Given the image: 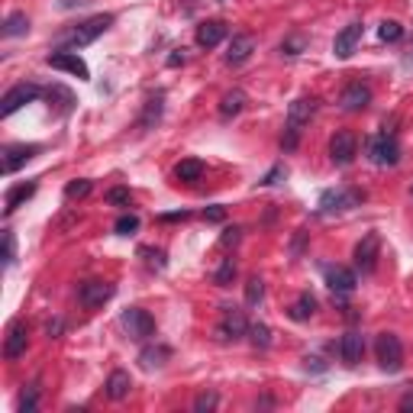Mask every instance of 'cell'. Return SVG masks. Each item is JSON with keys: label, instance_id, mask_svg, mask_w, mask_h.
I'll use <instances>...</instances> for the list:
<instances>
[{"label": "cell", "instance_id": "cell-18", "mask_svg": "<svg viewBox=\"0 0 413 413\" xmlns=\"http://www.w3.org/2000/svg\"><path fill=\"white\" fill-rule=\"evenodd\" d=\"M339 355H342V362L349 365V368H355V365L362 362V355H365V336L362 333H346V336L339 339Z\"/></svg>", "mask_w": 413, "mask_h": 413}, {"label": "cell", "instance_id": "cell-11", "mask_svg": "<svg viewBox=\"0 0 413 413\" xmlns=\"http://www.w3.org/2000/svg\"><path fill=\"white\" fill-rule=\"evenodd\" d=\"M365 201L362 191H326V194L320 197V210L323 213H342V210H352V207H358V203Z\"/></svg>", "mask_w": 413, "mask_h": 413}, {"label": "cell", "instance_id": "cell-25", "mask_svg": "<svg viewBox=\"0 0 413 413\" xmlns=\"http://www.w3.org/2000/svg\"><path fill=\"white\" fill-rule=\"evenodd\" d=\"M242 107H245V94L242 91H229V94H223V101H219V117L233 119L236 113H242Z\"/></svg>", "mask_w": 413, "mask_h": 413}, {"label": "cell", "instance_id": "cell-28", "mask_svg": "<svg viewBox=\"0 0 413 413\" xmlns=\"http://www.w3.org/2000/svg\"><path fill=\"white\" fill-rule=\"evenodd\" d=\"M29 33V20H26V13H10L7 17V23H3V36L7 39H13V36H26Z\"/></svg>", "mask_w": 413, "mask_h": 413}, {"label": "cell", "instance_id": "cell-14", "mask_svg": "<svg viewBox=\"0 0 413 413\" xmlns=\"http://www.w3.org/2000/svg\"><path fill=\"white\" fill-rule=\"evenodd\" d=\"M326 284L333 294H352L358 278H355L352 268H342V265H329L326 268Z\"/></svg>", "mask_w": 413, "mask_h": 413}, {"label": "cell", "instance_id": "cell-10", "mask_svg": "<svg viewBox=\"0 0 413 413\" xmlns=\"http://www.w3.org/2000/svg\"><path fill=\"white\" fill-rule=\"evenodd\" d=\"M39 94H43V87H36V85H17V87H10V91L3 94V101H0V117H10V113H17L20 107L33 103Z\"/></svg>", "mask_w": 413, "mask_h": 413}, {"label": "cell", "instance_id": "cell-13", "mask_svg": "<svg viewBox=\"0 0 413 413\" xmlns=\"http://www.w3.org/2000/svg\"><path fill=\"white\" fill-rule=\"evenodd\" d=\"M33 155H39V145L36 143H20V145H7V149H3V171H7V175H13V171L17 168H23L26 161L33 159Z\"/></svg>", "mask_w": 413, "mask_h": 413}, {"label": "cell", "instance_id": "cell-6", "mask_svg": "<svg viewBox=\"0 0 413 413\" xmlns=\"http://www.w3.org/2000/svg\"><path fill=\"white\" fill-rule=\"evenodd\" d=\"M245 333H249V323H245L242 310H236V307H223L219 323H217V339L219 342H236V339H242Z\"/></svg>", "mask_w": 413, "mask_h": 413}, {"label": "cell", "instance_id": "cell-16", "mask_svg": "<svg viewBox=\"0 0 413 413\" xmlns=\"http://www.w3.org/2000/svg\"><path fill=\"white\" fill-rule=\"evenodd\" d=\"M362 33H365L362 23H349L346 29L336 36V43H333V55H336V59H349V55L355 52V45L362 43Z\"/></svg>", "mask_w": 413, "mask_h": 413}, {"label": "cell", "instance_id": "cell-3", "mask_svg": "<svg viewBox=\"0 0 413 413\" xmlns=\"http://www.w3.org/2000/svg\"><path fill=\"white\" fill-rule=\"evenodd\" d=\"M375 355H378V365L388 375H397V371L404 368V346H400V339L394 333H381L375 339Z\"/></svg>", "mask_w": 413, "mask_h": 413}, {"label": "cell", "instance_id": "cell-20", "mask_svg": "<svg viewBox=\"0 0 413 413\" xmlns=\"http://www.w3.org/2000/svg\"><path fill=\"white\" fill-rule=\"evenodd\" d=\"M252 52H255V36L236 33L233 39H229V45H226V61H229V65H242Z\"/></svg>", "mask_w": 413, "mask_h": 413}, {"label": "cell", "instance_id": "cell-33", "mask_svg": "<svg viewBox=\"0 0 413 413\" xmlns=\"http://www.w3.org/2000/svg\"><path fill=\"white\" fill-rule=\"evenodd\" d=\"M249 339H252V346L268 349L271 346V329L265 326V323H255V326H249Z\"/></svg>", "mask_w": 413, "mask_h": 413}, {"label": "cell", "instance_id": "cell-38", "mask_svg": "<svg viewBox=\"0 0 413 413\" xmlns=\"http://www.w3.org/2000/svg\"><path fill=\"white\" fill-rule=\"evenodd\" d=\"M119 233V236H129V233H136L139 229V217L136 213H126V217H119L117 219V226H113Z\"/></svg>", "mask_w": 413, "mask_h": 413}, {"label": "cell", "instance_id": "cell-27", "mask_svg": "<svg viewBox=\"0 0 413 413\" xmlns=\"http://www.w3.org/2000/svg\"><path fill=\"white\" fill-rule=\"evenodd\" d=\"M161 103H165L161 94H155V97L145 101V113H143V119H139V129H152L155 123H159V119H161Z\"/></svg>", "mask_w": 413, "mask_h": 413}, {"label": "cell", "instance_id": "cell-22", "mask_svg": "<svg viewBox=\"0 0 413 413\" xmlns=\"http://www.w3.org/2000/svg\"><path fill=\"white\" fill-rule=\"evenodd\" d=\"M171 358V349L168 346H145L143 352H139V365H143L145 371H155L161 368V365Z\"/></svg>", "mask_w": 413, "mask_h": 413}, {"label": "cell", "instance_id": "cell-26", "mask_svg": "<svg viewBox=\"0 0 413 413\" xmlns=\"http://www.w3.org/2000/svg\"><path fill=\"white\" fill-rule=\"evenodd\" d=\"M175 175H177V181H184V184H194V181H201V175H203V161H197V159L177 161Z\"/></svg>", "mask_w": 413, "mask_h": 413}, {"label": "cell", "instance_id": "cell-42", "mask_svg": "<svg viewBox=\"0 0 413 413\" xmlns=\"http://www.w3.org/2000/svg\"><path fill=\"white\" fill-rule=\"evenodd\" d=\"M284 175H287V171H284V165H275V168H271L268 175L261 177L259 184H265V187H268V184H278V181H281V177H284Z\"/></svg>", "mask_w": 413, "mask_h": 413}, {"label": "cell", "instance_id": "cell-5", "mask_svg": "<svg viewBox=\"0 0 413 413\" xmlns=\"http://www.w3.org/2000/svg\"><path fill=\"white\" fill-rule=\"evenodd\" d=\"M368 155L375 165H381V168H391V165H397L400 161V145H397V139L391 133H378L368 139Z\"/></svg>", "mask_w": 413, "mask_h": 413}, {"label": "cell", "instance_id": "cell-41", "mask_svg": "<svg viewBox=\"0 0 413 413\" xmlns=\"http://www.w3.org/2000/svg\"><path fill=\"white\" fill-rule=\"evenodd\" d=\"M304 245H307V229H297L294 239H291V255L300 259V255H304Z\"/></svg>", "mask_w": 413, "mask_h": 413}, {"label": "cell", "instance_id": "cell-19", "mask_svg": "<svg viewBox=\"0 0 413 413\" xmlns=\"http://www.w3.org/2000/svg\"><path fill=\"white\" fill-rule=\"evenodd\" d=\"M226 23L223 20H207V23L197 26V45L201 49H213V45H219L223 39H226Z\"/></svg>", "mask_w": 413, "mask_h": 413}, {"label": "cell", "instance_id": "cell-2", "mask_svg": "<svg viewBox=\"0 0 413 413\" xmlns=\"http://www.w3.org/2000/svg\"><path fill=\"white\" fill-rule=\"evenodd\" d=\"M110 26H113V17H110V13H101V17H91V20H85V23H78L68 36H61V43H65L68 49H81V45H91L97 36L107 33Z\"/></svg>", "mask_w": 413, "mask_h": 413}, {"label": "cell", "instance_id": "cell-43", "mask_svg": "<svg viewBox=\"0 0 413 413\" xmlns=\"http://www.w3.org/2000/svg\"><path fill=\"white\" fill-rule=\"evenodd\" d=\"M61 329H65V323L55 317V320H49V326H45V336H49V339H59V336H61Z\"/></svg>", "mask_w": 413, "mask_h": 413}, {"label": "cell", "instance_id": "cell-7", "mask_svg": "<svg viewBox=\"0 0 413 413\" xmlns=\"http://www.w3.org/2000/svg\"><path fill=\"white\" fill-rule=\"evenodd\" d=\"M355 155H358V139H355V133H349V129H339L333 139H329V159H333V165H352Z\"/></svg>", "mask_w": 413, "mask_h": 413}, {"label": "cell", "instance_id": "cell-39", "mask_svg": "<svg viewBox=\"0 0 413 413\" xmlns=\"http://www.w3.org/2000/svg\"><path fill=\"white\" fill-rule=\"evenodd\" d=\"M304 45H307L304 36H291V39H284V43H281V52H284V55H300V52H304Z\"/></svg>", "mask_w": 413, "mask_h": 413}, {"label": "cell", "instance_id": "cell-23", "mask_svg": "<svg viewBox=\"0 0 413 413\" xmlns=\"http://www.w3.org/2000/svg\"><path fill=\"white\" fill-rule=\"evenodd\" d=\"M36 194V181H26V184H17L7 191V201H3V213H13L20 203H26Z\"/></svg>", "mask_w": 413, "mask_h": 413}, {"label": "cell", "instance_id": "cell-21", "mask_svg": "<svg viewBox=\"0 0 413 413\" xmlns=\"http://www.w3.org/2000/svg\"><path fill=\"white\" fill-rule=\"evenodd\" d=\"M129 391H133V378L129 371H113L107 378V397L110 400H126Z\"/></svg>", "mask_w": 413, "mask_h": 413}, {"label": "cell", "instance_id": "cell-12", "mask_svg": "<svg viewBox=\"0 0 413 413\" xmlns=\"http://www.w3.org/2000/svg\"><path fill=\"white\" fill-rule=\"evenodd\" d=\"M110 297H113V284H107V281H85V284L78 287V300H81V307H87V310L103 307Z\"/></svg>", "mask_w": 413, "mask_h": 413}, {"label": "cell", "instance_id": "cell-31", "mask_svg": "<svg viewBox=\"0 0 413 413\" xmlns=\"http://www.w3.org/2000/svg\"><path fill=\"white\" fill-rule=\"evenodd\" d=\"M261 297H265V281H261V278H249V284H245V304L259 307Z\"/></svg>", "mask_w": 413, "mask_h": 413}, {"label": "cell", "instance_id": "cell-32", "mask_svg": "<svg viewBox=\"0 0 413 413\" xmlns=\"http://www.w3.org/2000/svg\"><path fill=\"white\" fill-rule=\"evenodd\" d=\"M91 181H87V177H78V181H71V184L65 187V197L68 201H85L87 194H91Z\"/></svg>", "mask_w": 413, "mask_h": 413}, {"label": "cell", "instance_id": "cell-44", "mask_svg": "<svg viewBox=\"0 0 413 413\" xmlns=\"http://www.w3.org/2000/svg\"><path fill=\"white\" fill-rule=\"evenodd\" d=\"M203 217H207V219H210V223H219V219H223V217H226V210H223V207H210V210H207V213H203Z\"/></svg>", "mask_w": 413, "mask_h": 413}, {"label": "cell", "instance_id": "cell-9", "mask_svg": "<svg viewBox=\"0 0 413 413\" xmlns=\"http://www.w3.org/2000/svg\"><path fill=\"white\" fill-rule=\"evenodd\" d=\"M378 252H381V239H378V233H368V236H365L362 242L355 245V252H352L355 268L362 271V275H371V271L378 268Z\"/></svg>", "mask_w": 413, "mask_h": 413}, {"label": "cell", "instance_id": "cell-34", "mask_svg": "<svg viewBox=\"0 0 413 413\" xmlns=\"http://www.w3.org/2000/svg\"><path fill=\"white\" fill-rule=\"evenodd\" d=\"M217 404H219V397L213 394V391H203V394H197V397H194V410H197V413H210V410H217Z\"/></svg>", "mask_w": 413, "mask_h": 413}, {"label": "cell", "instance_id": "cell-29", "mask_svg": "<svg viewBox=\"0 0 413 413\" xmlns=\"http://www.w3.org/2000/svg\"><path fill=\"white\" fill-rule=\"evenodd\" d=\"M39 394H43V388H39V381H33V384L23 391V397H20V413H36V407H39Z\"/></svg>", "mask_w": 413, "mask_h": 413}, {"label": "cell", "instance_id": "cell-24", "mask_svg": "<svg viewBox=\"0 0 413 413\" xmlns=\"http://www.w3.org/2000/svg\"><path fill=\"white\" fill-rule=\"evenodd\" d=\"M291 320H297V323H304V320H310L313 313H317V297L313 294H300L294 300V304H291Z\"/></svg>", "mask_w": 413, "mask_h": 413}, {"label": "cell", "instance_id": "cell-17", "mask_svg": "<svg viewBox=\"0 0 413 413\" xmlns=\"http://www.w3.org/2000/svg\"><path fill=\"white\" fill-rule=\"evenodd\" d=\"M339 103H342V110H349V113H358V110H365L371 103V87L362 85V81H352V85L342 91Z\"/></svg>", "mask_w": 413, "mask_h": 413}, {"label": "cell", "instance_id": "cell-4", "mask_svg": "<svg viewBox=\"0 0 413 413\" xmlns=\"http://www.w3.org/2000/svg\"><path fill=\"white\" fill-rule=\"evenodd\" d=\"M119 323H123V329H126V336L136 339V342H145L149 336H155V320H152V313L143 310V307H129V310H123Z\"/></svg>", "mask_w": 413, "mask_h": 413}, {"label": "cell", "instance_id": "cell-36", "mask_svg": "<svg viewBox=\"0 0 413 413\" xmlns=\"http://www.w3.org/2000/svg\"><path fill=\"white\" fill-rule=\"evenodd\" d=\"M17 261V239H13V233L10 229H3V265H13Z\"/></svg>", "mask_w": 413, "mask_h": 413}, {"label": "cell", "instance_id": "cell-8", "mask_svg": "<svg viewBox=\"0 0 413 413\" xmlns=\"http://www.w3.org/2000/svg\"><path fill=\"white\" fill-rule=\"evenodd\" d=\"M45 65H49V68H59V71H68V75L81 78V81H87V78H91V71H87L85 59H81L78 52H68V49L49 52V55H45Z\"/></svg>", "mask_w": 413, "mask_h": 413}, {"label": "cell", "instance_id": "cell-35", "mask_svg": "<svg viewBox=\"0 0 413 413\" xmlns=\"http://www.w3.org/2000/svg\"><path fill=\"white\" fill-rule=\"evenodd\" d=\"M233 278H236V261H233V259H226L223 265H219V271H217V275H213V281H217L219 287H226Z\"/></svg>", "mask_w": 413, "mask_h": 413}, {"label": "cell", "instance_id": "cell-1", "mask_svg": "<svg viewBox=\"0 0 413 413\" xmlns=\"http://www.w3.org/2000/svg\"><path fill=\"white\" fill-rule=\"evenodd\" d=\"M313 110H317V101H313V97H297V101L291 103V110H287V123H284V136H281V149H284V152H294L297 149L300 133H304V126L310 123Z\"/></svg>", "mask_w": 413, "mask_h": 413}, {"label": "cell", "instance_id": "cell-15", "mask_svg": "<svg viewBox=\"0 0 413 413\" xmlns=\"http://www.w3.org/2000/svg\"><path fill=\"white\" fill-rule=\"evenodd\" d=\"M26 342H29V329H26V323H10L7 342H3V358L17 362L20 355L26 352Z\"/></svg>", "mask_w": 413, "mask_h": 413}, {"label": "cell", "instance_id": "cell-37", "mask_svg": "<svg viewBox=\"0 0 413 413\" xmlns=\"http://www.w3.org/2000/svg\"><path fill=\"white\" fill-rule=\"evenodd\" d=\"M107 203H113V207H129L133 197H129L126 187H110V191H107Z\"/></svg>", "mask_w": 413, "mask_h": 413}, {"label": "cell", "instance_id": "cell-45", "mask_svg": "<svg viewBox=\"0 0 413 413\" xmlns=\"http://www.w3.org/2000/svg\"><path fill=\"white\" fill-rule=\"evenodd\" d=\"M184 61V52H175V55H168V65L175 68V65H181Z\"/></svg>", "mask_w": 413, "mask_h": 413}, {"label": "cell", "instance_id": "cell-40", "mask_svg": "<svg viewBox=\"0 0 413 413\" xmlns=\"http://www.w3.org/2000/svg\"><path fill=\"white\" fill-rule=\"evenodd\" d=\"M239 239H242V229H239V226H226V229H223V236H219V245L229 249V245H236Z\"/></svg>", "mask_w": 413, "mask_h": 413}, {"label": "cell", "instance_id": "cell-30", "mask_svg": "<svg viewBox=\"0 0 413 413\" xmlns=\"http://www.w3.org/2000/svg\"><path fill=\"white\" fill-rule=\"evenodd\" d=\"M404 36V26L397 23V20H384V23L378 26V39L381 43H397Z\"/></svg>", "mask_w": 413, "mask_h": 413}]
</instances>
